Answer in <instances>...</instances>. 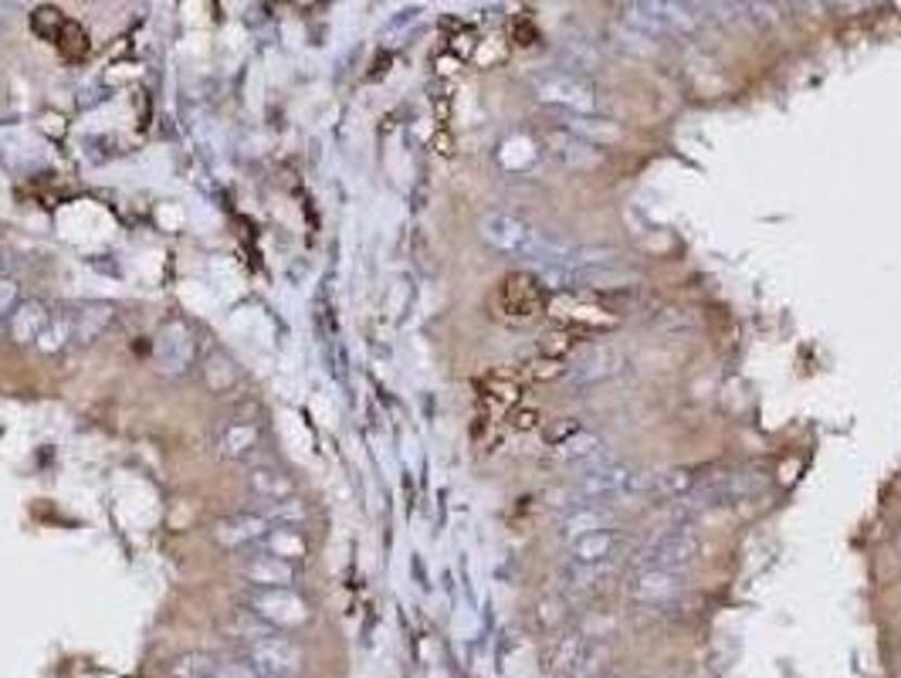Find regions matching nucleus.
<instances>
[{
    "label": "nucleus",
    "instance_id": "obj_1",
    "mask_svg": "<svg viewBox=\"0 0 901 678\" xmlns=\"http://www.w3.org/2000/svg\"><path fill=\"white\" fill-rule=\"evenodd\" d=\"M478 235H482V241L492 244L495 251L516 254V259H525L529 265L570 262V254H573V244L567 238L546 235L540 228H532V224H525L522 217L502 214V211L485 214L482 224H478Z\"/></svg>",
    "mask_w": 901,
    "mask_h": 678
},
{
    "label": "nucleus",
    "instance_id": "obj_2",
    "mask_svg": "<svg viewBox=\"0 0 901 678\" xmlns=\"http://www.w3.org/2000/svg\"><path fill=\"white\" fill-rule=\"evenodd\" d=\"M532 89H536L543 102L570 109L573 116H594L600 105L597 85L583 72H570V68H546L540 75H532Z\"/></svg>",
    "mask_w": 901,
    "mask_h": 678
},
{
    "label": "nucleus",
    "instance_id": "obj_3",
    "mask_svg": "<svg viewBox=\"0 0 901 678\" xmlns=\"http://www.w3.org/2000/svg\"><path fill=\"white\" fill-rule=\"evenodd\" d=\"M627 24L647 41L671 35H695L701 27V14L691 4H631Z\"/></svg>",
    "mask_w": 901,
    "mask_h": 678
},
{
    "label": "nucleus",
    "instance_id": "obj_4",
    "mask_svg": "<svg viewBox=\"0 0 901 678\" xmlns=\"http://www.w3.org/2000/svg\"><path fill=\"white\" fill-rule=\"evenodd\" d=\"M701 553V540L685 529V526H674L661 536H655L651 543H647L637 556V567H651V570H668V574H682L688 570L691 563L698 560Z\"/></svg>",
    "mask_w": 901,
    "mask_h": 678
},
{
    "label": "nucleus",
    "instance_id": "obj_5",
    "mask_svg": "<svg viewBox=\"0 0 901 678\" xmlns=\"http://www.w3.org/2000/svg\"><path fill=\"white\" fill-rule=\"evenodd\" d=\"M244 655H248L251 668H255L258 675H268V678H295L302 671L299 644H292L289 638H281L275 631L244 644Z\"/></svg>",
    "mask_w": 901,
    "mask_h": 678
},
{
    "label": "nucleus",
    "instance_id": "obj_6",
    "mask_svg": "<svg viewBox=\"0 0 901 678\" xmlns=\"http://www.w3.org/2000/svg\"><path fill=\"white\" fill-rule=\"evenodd\" d=\"M248 607H251V614H258L265 625H275V628H299L308 617L305 601L292 587H258L248 598Z\"/></svg>",
    "mask_w": 901,
    "mask_h": 678
},
{
    "label": "nucleus",
    "instance_id": "obj_7",
    "mask_svg": "<svg viewBox=\"0 0 901 678\" xmlns=\"http://www.w3.org/2000/svg\"><path fill=\"white\" fill-rule=\"evenodd\" d=\"M634 468L624 465V462H597L594 468H586L580 478H576V495L586 499V502H597V499H617V495H627L631 492V482H634Z\"/></svg>",
    "mask_w": 901,
    "mask_h": 678
},
{
    "label": "nucleus",
    "instance_id": "obj_8",
    "mask_svg": "<svg viewBox=\"0 0 901 678\" xmlns=\"http://www.w3.org/2000/svg\"><path fill=\"white\" fill-rule=\"evenodd\" d=\"M621 371H624V353L617 350L613 343H597V347H589L576 356L570 380L573 384H600V380L617 377Z\"/></svg>",
    "mask_w": 901,
    "mask_h": 678
},
{
    "label": "nucleus",
    "instance_id": "obj_9",
    "mask_svg": "<svg viewBox=\"0 0 901 678\" xmlns=\"http://www.w3.org/2000/svg\"><path fill=\"white\" fill-rule=\"evenodd\" d=\"M682 593V577L668 570L637 567V574L627 580V598L637 604H671Z\"/></svg>",
    "mask_w": 901,
    "mask_h": 678
},
{
    "label": "nucleus",
    "instance_id": "obj_10",
    "mask_svg": "<svg viewBox=\"0 0 901 678\" xmlns=\"http://www.w3.org/2000/svg\"><path fill=\"white\" fill-rule=\"evenodd\" d=\"M624 550V536L617 529H600L580 536V540L570 543V563H583V567H607Z\"/></svg>",
    "mask_w": 901,
    "mask_h": 678
},
{
    "label": "nucleus",
    "instance_id": "obj_11",
    "mask_svg": "<svg viewBox=\"0 0 901 678\" xmlns=\"http://www.w3.org/2000/svg\"><path fill=\"white\" fill-rule=\"evenodd\" d=\"M193 356V336L183 323H166L156 336V366L163 374H180Z\"/></svg>",
    "mask_w": 901,
    "mask_h": 678
},
{
    "label": "nucleus",
    "instance_id": "obj_12",
    "mask_svg": "<svg viewBox=\"0 0 901 678\" xmlns=\"http://www.w3.org/2000/svg\"><path fill=\"white\" fill-rule=\"evenodd\" d=\"M549 150L553 156L567 166V170H597L604 163V150H597L589 139L576 136V133H553L549 136Z\"/></svg>",
    "mask_w": 901,
    "mask_h": 678
},
{
    "label": "nucleus",
    "instance_id": "obj_13",
    "mask_svg": "<svg viewBox=\"0 0 901 678\" xmlns=\"http://www.w3.org/2000/svg\"><path fill=\"white\" fill-rule=\"evenodd\" d=\"M271 529V523L258 513H241V516H231V519H224L217 523L214 529V540L224 543V547H248V543H258L265 540Z\"/></svg>",
    "mask_w": 901,
    "mask_h": 678
},
{
    "label": "nucleus",
    "instance_id": "obj_14",
    "mask_svg": "<svg viewBox=\"0 0 901 678\" xmlns=\"http://www.w3.org/2000/svg\"><path fill=\"white\" fill-rule=\"evenodd\" d=\"M610 523H613V513L604 502H580L576 508H570V513L562 516V536H567V543H573L580 536L613 529Z\"/></svg>",
    "mask_w": 901,
    "mask_h": 678
},
{
    "label": "nucleus",
    "instance_id": "obj_15",
    "mask_svg": "<svg viewBox=\"0 0 901 678\" xmlns=\"http://www.w3.org/2000/svg\"><path fill=\"white\" fill-rule=\"evenodd\" d=\"M51 323V313L41 299H24L14 305L11 313V339L14 343H38V336L45 332V326Z\"/></svg>",
    "mask_w": 901,
    "mask_h": 678
},
{
    "label": "nucleus",
    "instance_id": "obj_16",
    "mask_svg": "<svg viewBox=\"0 0 901 678\" xmlns=\"http://www.w3.org/2000/svg\"><path fill=\"white\" fill-rule=\"evenodd\" d=\"M241 574L258 583V587H289L295 580V567L289 560H278L271 553H258V556H248L241 563Z\"/></svg>",
    "mask_w": 901,
    "mask_h": 678
},
{
    "label": "nucleus",
    "instance_id": "obj_17",
    "mask_svg": "<svg viewBox=\"0 0 901 678\" xmlns=\"http://www.w3.org/2000/svg\"><path fill=\"white\" fill-rule=\"evenodd\" d=\"M248 489L251 495H255L258 502H285V499H295V486H292V478L275 468V465H258V468H251L248 475Z\"/></svg>",
    "mask_w": 901,
    "mask_h": 678
},
{
    "label": "nucleus",
    "instance_id": "obj_18",
    "mask_svg": "<svg viewBox=\"0 0 901 678\" xmlns=\"http://www.w3.org/2000/svg\"><path fill=\"white\" fill-rule=\"evenodd\" d=\"M604 438L594 435V431H586V428H570V438H562L556 441V455L559 459H567V462H604Z\"/></svg>",
    "mask_w": 901,
    "mask_h": 678
},
{
    "label": "nucleus",
    "instance_id": "obj_19",
    "mask_svg": "<svg viewBox=\"0 0 901 678\" xmlns=\"http://www.w3.org/2000/svg\"><path fill=\"white\" fill-rule=\"evenodd\" d=\"M220 455L224 459H248L251 451L258 448V428L255 424H228V428L220 431Z\"/></svg>",
    "mask_w": 901,
    "mask_h": 678
},
{
    "label": "nucleus",
    "instance_id": "obj_20",
    "mask_svg": "<svg viewBox=\"0 0 901 678\" xmlns=\"http://www.w3.org/2000/svg\"><path fill=\"white\" fill-rule=\"evenodd\" d=\"M265 550L278 560H292V556H302L305 553V540L295 532V529H268L265 536Z\"/></svg>",
    "mask_w": 901,
    "mask_h": 678
},
{
    "label": "nucleus",
    "instance_id": "obj_21",
    "mask_svg": "<svg viewBox=\"0 0 901 678\" xmlns=\"http://www.w3.org/2000/svg\"><path fill=\"white\" fill-rule=\"evenodd\" d=\"M112 319V309L109 305H89V309H81V313L72 316V326H75V339H96L102 326H109Z\"/></svg>",
    "mask_w": 901,
    "mask_h": 678
},
{
    "label": "nucleus",
    "instance_id": "obj_22",
    "mask_svg": "<svg viewBox=\"0 0 901 678\" xmlns=\"http://www.w3.org/2000/svg\"><path fill=\"white\" fill-rule=\"evenodd\" d=\"M68 339H75V326H72V316H51V323L45 326V332L38 336V350L41 353H59Z\"/></svg>",
    "mask_w": 901,
    "mask_h": 678
},
{
    "label": "nucleus",
    "instance_id": "obj_23",
    "mask_svg": "<svg viewBox=\"0 0 901 678\" xmlns=\"http://www.w3.org/2000/svg\"><path fill=\"white\" fill-rule=\"evenodd\" d=\"M600 577H607L604 567H583V563H570L567 567V590L573 598H586L600 587Z\"/></svg>",
    "mask_w": 901,
    "mask_h": 678
},
{
    "label": "nucleus",
    "instance_id": "obj_24",
    "mask_svg": "<svg viewBox=\"0 0 901 678\" xmlns=\"http://www.w3.org/2000/svg\"><path fill=\"white\" fill-rule=\"evenodd\" d=\"M255 513L265 516L268 523H302L305 519V505L299 499H285V502H258Z\"/></svg>",
    "mask_w": 901,
    "mask_h": 678
},
{
    "label": "nucleus",
    "instance_id": "obj_25",
    "mask_svg": "<svg viewBox=\"0 0 901 678\" xmlns=\"http://www.w3.org/2000/svg\"><path fill=\"white\" fill-rule=\"evenodd\" d=\"M570 133H576V136H583V139H586V136L607 139V143H610V139H621V129L610 126V123L600 126V120H594V116H573V120H570Z\"/></svg>",
    "mask_w": 901,
    "mask_h": 678
},
{
    "label": "nucleus",
    "instance_id": "obj_26",
    "mask_svg": "<svg viewBox=\"0 0 901 678\" xmlns=\"http://www.w3.org/2000/svg\"><path fill=\"white\" fill-rule=\"evenodd\" d=\"M567 54H570V68H583V72H589V68L597 65V51H589L583 41H580V45H576V41H573V45H567Z\"/></svg>",
    "mask_w": 901,
    "mask_h": 678
},
{
    "label": "nucleus",
    "instance_id": "obj_27",
    "mask_svg": "<svg viewBox=\"0 0 901 678\" xmlns=\"http://www.w3.org/2000/svg\"><path fill=\"white\" fill-rule=\"evenodd\" d=\"M17 305V281L14 278H0V323H4Z\"/></svg>",
    "mask_w": 901,
    "mask_h": 678
},
{
    "label": "nucleus",
    "instance_id": "obj_28",
    "mask_svg": "<svg viewBox=\"0 0 901 678\" xmlns=\"http://www.w3.org/2000/svg\"><path fill=\"white\" fill-rule=\"evenodd\" d=\"M0 278H11V254L0 248Z\"/></svg>",
    "mask_w": 901,
    "mask_h": 678
},
{
    "label": "nucleus",
    "instance_id": "obj_29",
    "mask_svg": "<svg viewBox=\"0 0 901 678\" xmlns=\"http://www.w3.org/2000/svg\"><path fill=\"white\" fill-rule=\"evenodd\" d=\"M597 678H624V675H621V671H600Z\"/></svg>",
    "mask_w": 901,
    "mask_h": 678
},
{
    "label": "nucleus",
    "instance_id": "obj_30",
    "mask_svg": "<svg viewBox=\"0 0 901 678\" xmlns=\"http://www.w3.org/2000/svg\"><path fill=\"white\" fill-rule=\"evenodd\" d=\"M258 678H268V675H258Z\"/></svg>",
    "mask_w": 901,
    "mask_h": 678
}]
</instances>
